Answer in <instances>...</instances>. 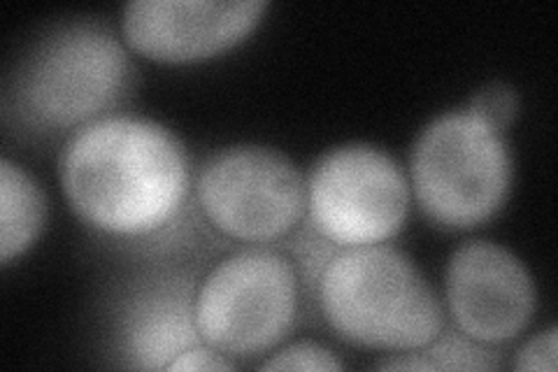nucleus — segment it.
<instances>
[{
    "label": "nucleus",
    "mask_w": 558,
    "mask_h": 372,
    "mask_svg": "<svg viewBox=\"0 0 558 372\" xmlns=\"http://www.w3.org/2000/svg\"><path fill=\"white\" fill-rule=\"evenodd\" d=\"M410 199L405 170L368 143L328 149L305 180L307 224L338 250L396 238L408 221Z\"/></svg>",
    "instance_id": "obj_6"
},
{
    "label": "nucleus",
    "mask_w": 558,
    "mask_h": 372,
    "mask_svg": "<svg viewBox=\"0 0 558 372\" xmlns=\"http://www.w3.org/2000/svg\"><path fill=\"white\" fill-rule=\"evenodd\" d=\"M512 175L508 140L468 110L428 121L410 156V189L418 207L449 230L494 219L508 203Z\"/></svg>",
    "instance_id": "obj_4"
},
{
    "label": "nucleus",
    "mask_w": 558,
    "mask_h": 372,
    "mask_svg": "<svg viewBox=\"0 0 558 372\" xmlns=\"http://www.w3.org/2000/svg\"><path fill=\"white\" fill-rule=\"evenodd\" d=\"M266 10V0H131L121 35L151 61L196 63L240 45Z\"/></svg>",
    "instance_id": "obj_9"
},
{
    "label": "nucleus",
    "mask_w": 558,
    "mask_h": 372,
    "mask_svg": "<svg viewBox=\"0 0 558 372\" xmlns=\"http://www.w3.org/2000/svg\"><path fill=\"white\" fill-rule=\"evenodd\" d=\"M194 293L182 277H161L133 298L124 345L133 368L166 370L184 349L201 345L194 322Z\"/></svg>",
    "instance_id": "obj_10"
},
{
    "label": "nucleus",
    "mask_w": 558,
    "mask_h": 372,
    "mask_svg": "<svg viewBox=\"0 0 558 372\" xmlns=\"http://www.w3.org/2000/svg\"><path fill=\"white\" fill-rule=\"evenodd\" d=\"M326 324L349 345L416 351L445 328V312L418 265L391 244L344 247L317 279Z\"/></svg>",
    "instance_id": "obj_3"
},
{
    "label": "nucleus",
    "mask_w": 558,
    "mask_h": 372,
    "mask_svg": "<svg viewBox=\"0 0 558 372\" xmlns=\"http://www.w3.org/2000/svg\"><path fill=\"white\" fill-rule=\"evenodd\" d=\"M445 296L453 326L492 347L519 338L537 308L526 263L492 240H468L451 254Z\"/></svg>",
    "instance_id": "obj_8"
},
{
    "label": "nucleus",
    "mask_w": 558,
    "mask_h": 372,
    "mask_svg": "<svg viewBox=\"0 0 558 372\" xmlns=\"http://www.w3.org/2000/svg\"><path fill=\"white\" fill-rule=\"evenodd\" d=\"M299 293V273L284 254L244 247L223 256L194 293L201 340L231 359L268 353L291 333Z\"/></svg>",
    "instance_id": "obj_5"
},
{
    "label": "nucleus",
    "mask_w": 558,
    "mask_h": 372,
    "mask_svg": "<svg viewBox=\"0 0 558 372\" xmlns=\"http://www.w3.org/2000/svg\"><path fill=\"white\" fill-rule=\"evenodd\" d=\"M233 368L235 363L231 361V357H226V353L205 343L184 349L166 365V370H233Z\"/></svg>",
    "instance_id": "obj_16"
},
{
    "label": "nucleus",
    "mask_w": 558,
    "mask_h": 372,
    "mask_svg": "<svg viewBox=\"0 0 558 372\" xmlns=\"http://www.w3.org/2000/svg\"><path fill=\"white\" fill-rule=\"evenodd\" d=\"M47 224V196L40 182L12 158L0 161V263L31 250Z\"/></svg>",
    "instance_id": "obj_11"
},
{
    "label": "nucleus",
    "mask_w": 558,
    "mask_h": 372,
    "mask_svg": "<svg viewBox=\"0 0 558 372\" xmlns=\"http://www.w3.org/2000/svg\"><path fill=\"white\" fill-rule=\"evenodd\" d=\"M422 351L438 370H498L502 365L498 351L492 349V345L468 338L459 328H442L438 338Z\"/></svg>",
    "instance_id": "obj_12"
},
{
    "label": "nucleus",
    "mask_w": 558,
    "mask_h": 372,
    "mask_svg": "<svg viewBox=\"0 0 558 372\" xmlns=\"http://www.w3.org/2000/svg\"><path fill=\"white\" fill-rule=\"evenodd\" d=\"M133 65L100 20L61 22L43 33L5 84V112L33 133L80 131L129 94Z\"/></svg>",
    "instance_id": "obj_2"
},
{
    "label": "nucleus",
    "mask_w": 558,
    "mask_h": 372,
    "mask_svg": "<svg viewBox=\"0 0 558 372\" xmlns=\"http://www.w3.org/2000/svg\"><path fill=\"white\" fill-rule=\"evenodd\" d=\"M344 363L328 347L299 340L284 349L270 353V359L260 363V370H342Z\"/></svg>",
    "instance_id": "obj_14"
},
{
    "label": "nucleus",
    "mask_w": 558,
    "mask_h": 372,
    "mask_svg": "<svg viewBox=\"0 0 558 372\" xmlns=\"http://www.w3.org/2000/svg\"><path fill=\"white\" fill-rule=\"evenodd\" d=\"M205 219L242 242H272L305 217V177L291 158L266 145H235L213 154L196 180Z\"/></svg>",
    "instance_id": "obj_7"
},
{
    "label": "nucleus",
    "mask_w": 558,
    "mask_h": 372,
    "mask_svg": "<svg viewBox=\"0 0 558 372\" xmlns=\"http://www.w3.org/2000/svg\"><path fill=\"white\" fill-rule=\"evenodd\" d=\"M61 189L70 209L110 238L161 233L182 215L191 166L182 140L163 123L108 115L68 137Z\"/></svg>",
    "instance_id": "obj_1"
},
{
    "label": "nucleus",
    "mask_w": 558,
    "mask_h": 372,
    "mask_svg": "<svg viewBox=\"0 0 558 372\" xmlns=\"http://www.w3.org/2000/svg\"><path fill=\"white\" fill-rule=\"evenodd\" d=\"M519 108H521V100L514 86L505 82H492L484 88H480L465 110L473 112L484 123H488V127L502 133L517 119Z\"/></svg>",
    "instance_id": "obj_13"
},
{
    "label": "nucleus",
    "mask_w": 558,
    "mask_h": 372,
    "mask_svg": "<svg viewBox=\"0 0 558 372\" xmlns=\"http://www.w3.org/2000/svg\"><path fill=\"white\" fill-rule=\"evenodd\" d=\"M556 335H558L556 326H549L543 333L533 335V338L514 353L512 368L514 370L554 372L556 370V351H558Z\"/></svg>",
    "instance_id": "obj_15"
}]
</instances>
